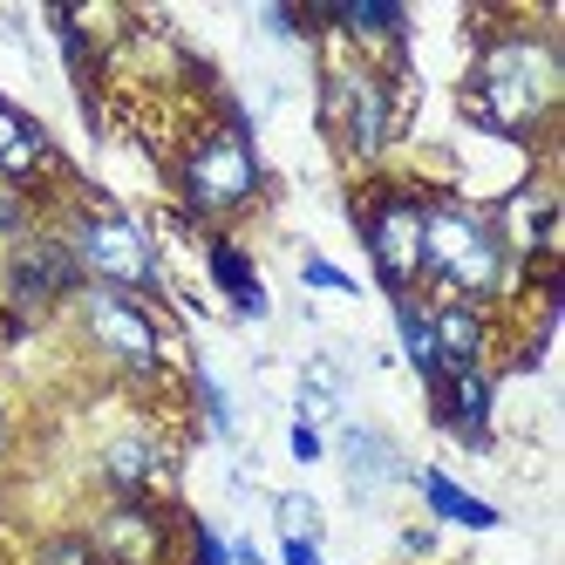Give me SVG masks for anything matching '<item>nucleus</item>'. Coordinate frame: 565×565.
Returning <instances> with one entry per match:
<instances>
[{
	"mask_svg": "<svg viewBox=\"0 0 565 565\" xmlns=\"http://www.w3.org/2000/svg\"><path fill=\"white\" fill-rule=\"evenodd\" d=\"M565 89V62L545 34H504L477 55L470 83H463V116L477 130H498V137H539L558 109Z\"/></svg>",
	"mask_w": 565,
	"mask_h": 565,
	"instance_id": "obj_1",
	"label": "nucleus"
},
{
	"mask_svg": "<svg viewBox=\"0 0 565 565\" xmlns=\"http://www.w3.org/2000/svg\"><path fill=\"white\" fill-rule=\"evenodd\" d=\"M423 273L450 300L483 307L491 294H504V279H511V238L491 212L436 198V205H423Z\"/></svg>",
	"mask_w": 565,
	"mask_h": 565,
	"instance_id": "obj_2",
	"label": "nucleus"
},
{
	"mask_svg": "<svg viewBox=\"0 0 565 565\" xmlns=\"http://www.w3.org/2000/svg\"><path fill=\"white\" fill-rule=\"evenodd\" d=\"M68 259L75 273H89V287H116V294H157V253H150V232L130 212H83L68 225Z\"/></svg>",
	"mask_w": 565,
	"mask_h": 565,
	"instance_id": "obj_3",
	"label": "nucleus"
},
{
	"mask_svg": "<svg viewBox=\"0 0 565 565\" xmlns=\"http://www.w3.org/2000/svg\"><path fill=\"white\" fill-rule=\"evenodd\" d=\"M266 171H259V150L246 137V124H232L212 130L205 143H191V157L178 164V191H184V205L191 212H205V218H225V212H246L253 198H259Z\"/></svg>",
	"mask_w": 565,
	"mask_h": 565,
	"instance_id": "obj_4",
	"label": "nucleus"
},
{
	"mask_svg": "<svg viewBox=\"0 0 565 565\" xmlns=\"http://www.w3.org/2000/svg\"><path fill=\"white\" fill-rule=\"evenodd\" d=\"M361 246H369L388 300L416 294V279H423V198L375 191L369 205H361Z\"/></svg>",
	"mask_w": 565,
	"mask_h": 565,
	"instance_id": "obj_5",
	"label": "nucleus"
},
{
	"mask_svg": "<svg viewBox=\"0 0 565 565\" xmlns=\"http://www.w3.org/2000/svg\"><path fill=\"white\" fill-rule=\"evenodd\" d=\"M328 124L354 157H382L395 137V89L388 75H375L369 62L328 68Z\"/></svg>",
	"mask_w": 565,
	"mask_h": 565,
	"instance_id": "obj_6",
	"label": "nucleus"
},
{
	"mask_svg": "<svg viewBox=\"0 0 565 565\" xmlns=\"http://www.w3.org/2000/svg\"><path fill=\"white\" fill-rule=\"evenodd\" d=\"M83 328H89V341L116 361V369L150 375L157 354H164V341H157V320H150L130 294H116V287H83Z\"/></svg>",
	"mask_w": 565,
	"mask_h": 565,
	"instance_id": "obj_7",
	"label": "nucleus"
},
{
	"mask_svg": "<svg viewBox=\"0 0 565 565\" xmlns=\"http://www.w3.org/2000/svg\"><path fill=\"white\" fill-rule=\"evenodd\" d=\"M75 279L83 273H75L62 238H28V246H14V259H8V300H14L21 320H42L49 307H62L75 294Z\"/></svg>",
	"mask_w": 565,
	"mask_h": 565,
	"instance_id": "obj_8",
	"label": "nucleus"
},
{
	"mask_svg": "<svg viewBox=\"0 0 565 565\" xmlns=\"http://www.w3.org/2000/svg\"><path fill=\"white\" fill-rule=\"evenodd\" d=\"M429 395H436V423H443V429L463 436L470 450H491V375H483V369L436 375Z\"/></svg>",
	"mask_w": 565,
	"mask_h": 565,
	"instance_id": "obj_9",
	"label": "nucleus"
},
{
	"mask_svg": "<svg viewBox=\"0 0 565 565\" xmlns=\"http://www.w3.org/2000/svg\"><path fill=\"white\" fill-rule=\"evenodd\" d=\"M49 171H55V143H49V130L34 124L21 103L0 96V178H8V184H42Z\"/></svg>",
	"mask_w": 565,
	"mask_h": 565,
	"instance_id": "obj_10",
	"label": "nucleus"
},
{
	"mask_svg": "<svg viewBox=\"0 0 565 565\" xmlns=\"http://www.w3.org/2000/svg\"><path fill=\"white\" fill-rule=\"evenodd\" d=\"M89 545L103 552V565H157L164 558V524L150 504H116Z\"/></svg>",
	"mask_w": 565,
	"mask_h": 565,
	"instance_id": "obj_11",
	"label": "nucleus"
},
{
	"mask_svg": "<svg viewBox=\"0 0 565 565\" xmlns=\"http://www.w3.org/2000/svg\"><path fill=\"white\" fill-rule=\"evenodd\" d=\"M429 341H436V375L477 369L483 361V307H470V300L429 307Z\"/></svg>",
	"mask_w": 565,
	"mask_h": 565,
	"instance_id": "obj_12",
	"label": "nucleus"
},
{
	"mask_svg": "<svg viewBox=\"0 0 565 565\" xmlns=\"http://www.w3.org/2000/svg\"><path fill=\"white\" fill-rule=\"evenodd\" d=\"M103 477H109V491H116V504H143V491H150V477H157V443L150 436H116L109 450H103Z\"/></svg>",
	"mask_w": 565,
	"mask_h": 565,
	"instance_id": "obj_13",
	"label": "nucleus"
},
{
	"mask_svg": "<svg viewBox=\"0 0 565 565\" xmlns=\"http://www.w3.org/2000/svg\"><path fill=\"white\" fill-rule=\"evenodd\" d=\"M212 279H218V294L246 313V320H259L266 313V287H259V273H253V259L232 246V238H212Z\"/></svg>",
	"mask_w": 565,
	"mask_h": 565,
	"instance_id": "obj_14",
	"label": "nucleus"
},
{
	"mask_svg": "<svg viewBox=\"0 0 565 565\" xmlns=\"http://www.w3.org/2000/svg\"><path fill=\"white\" fill-rule=\"evenodd\" d=\"M416 483H423V498H429V511H436V518H450V524H470V532H498V511L483 504V498H470L457 477H443V470H423Z\"/></svg>",
	"mask_w": 565,
	"mask_h": 565,
	"instance_id": "obj_15",
	"label": "nucleus"
},
{
	"mask_svg": "<svg viewBox=\"0 0 565 565\" xmlns=\"http://www.w3.org/2000/svg\"><path fill=\"white\" fill-rule=\"evenodd\" d=\"M341 457H348V477H354V491H361V498H369L375 483L402 477V457L388 450L375 429H348V436H341Z\"/></svg>",
	"mask_w": 565,
	"mask_h": 565,
	"instance_id": "obj_16",
	"label": "nucleus"
},
{
	"mask_svg": "<svg viewBox=\"0 0 565 565\" xmlns=\"http://www.w3.org/2000/svg\"><path fill=\"white\" fill-rule=\"evenodd\" d=\"M395 334H402V348H409L416 375H423V382H436V341H429V307H423L416 294H402V300H395Z\"/></svg>",
	"mask_w": 565,
	"mask_h": 565,
	"instance_id": "obj_17",
	"label": "nucleus"
},
{
	"mask_svg": "<svg viewBox=\"0 0 565 565\" xmlns=\"http://www.w3.org/2000/svg\"><path fill=\"white\" fill-rule=\"evenodd\" d=\"M273 518H279V539H320V511H313V498H300V491L279 498Z\"/></svg>",
	"mask_w": 565,
	"mask_h": 565,
	"instance_id": "obj_18",
	"label": "nucleus"
},
{
	"mask_svg": "<svg viewBox=\"0 0 565 565\" xmlns=\"http://www.w3.org/2000/svg\"><path fill=\"white\" fill-rule=\"evenodd\" d=\"M198 402H205V416H212V429H218V436L232 443V436H238V416H232V402H225V388H218V382H212L205 369H198Z\"/></svg>",
	"mask_w": 565,
	"mask_h": 565,
	"instance_id": "obj_19",
	"label": "nucleus"
},
{
	"mask_svg": "<svg viewBox=\"0 0 565 565\" xmlns=\"http://www.w3.org/2000/svg\"><path fill=\"white\" fill-rule=\"evenodd\" d=\"M34 565H103V552L89 539H49L42 552H34Z\"/></svg>",
	"mask_w": 565,
	"mask_h": 565,
	"instance_id": "obj_20",
	"label": "nucleus"
},
{
	"mask_svg": "<svg viewBox=\"0 0 565 565\" xmlns=\"http://www.w3.org/2000/svg\"><path fill=\"white\" fill-rule=\"evenodd\" d=\"M300 279H307L313 294H354V279H348V273H341L334 259H320V253H313V259L300 266Z\"/></svg>",
	"mask_w": 565,
	"mask_h": 565,
	"instance_id": "obj_21",
	"label": "nucleus"
},
{
	"mask_svg": "<svg viewBox=\"0 0 565 565\" xmlns=\"http://www.w3.org/2000/svg\"><path fill=\"white\" fill-rule=\"evenodd\" d=\"M191 565H232L225 539L212 532V524H198V518H191Z\"/></svg>",
	"mask_w": 565,
	"mask_h": 565,
	"instance_id": "obj_22",
	"label": "nucleus"
},
{
	"mask_svg": "<svg viewBox=\"0 0 565 565\" xmlns=\"http://www.w3.org/2000/svg\"><path fill=\"white\" fill-rule=\"evenodd\" d=\"M287 443H294V457H300V463H320V457H328V450H320V429H313V423H294Z\"/></svg>",
	"mask_w": 565,
	"mask_h": 565,
	"instance_id": "obj_23",
	"label": "nucleus"
},
{
	"mask_svg": "<svg viewBox=\"0 0 565 565\" xmlns=\"http://www.w3.org/2000/svg\"><path fill=\"white\" fill-rule=\"evenodd\" d=\"M279 565H320V539H279Z\"/></svg>",
	"mask_w": 565,
	"mask_h": 565,
	"instance_id": "obj_24",
	"label": "nucleus"
},
{
	"mask_svg": "<svg viewBox=\"0 0 565 565\" xmlns=\"http://www.w3.org/2000/svg\"><path fill=\"white\" fill-rule=\"evenodd\" d=\"M259 28L287 42V34H300V8H266V14H259Z\"/></svg>",
	"mask_w": 565,
	"mask_h": 565,
	"instance_id": "obj_25",
	"label": "nucleus"
},
{
	"mask_svg": "<svg viewBox=\"0 0 565 565\" xmlns=\"http://www.w3.org/2000/svg\"><path fill=\"white\" fill-rule=\"evenodd\" d=\"M225 552H232V558H238V565H266V558H259V552H253V539H238V545H225Z\"/></svg>",
	"mask_w": 565,
	"mask_h": 565,
	"instance_id": "obj_26",
	"label": "nucleus"
},
{
	"mask_svg": "<svg viewBox=\"0 0 565 565\" xmlns=\"http://www.w3.org/2000/svg\"><path fill=\"white\" fill-rule=\"evenodd\" d=\"M21 225V212H14V198H0V232H14Z\"/></svg>",
	"mask_w": 565,
	"mask_h": 565,
	"instance_id": "obj_27",
	"label": "nucleus"
},
{
	"mask_svg": "<svg viewBox=\"0 0 565 565\" xmlns=\"http://www.w3.org/2000/svg\"><path fill=\"white\" fill-rule=\"evenodd\" d=\"M0 443H8V436H0Z\"/></svg>",
	"mask_w": 565,
	"mask_h": 565,
	"instance_id": "obj_28",
	"label": "nucleus"
}]
</instances>
